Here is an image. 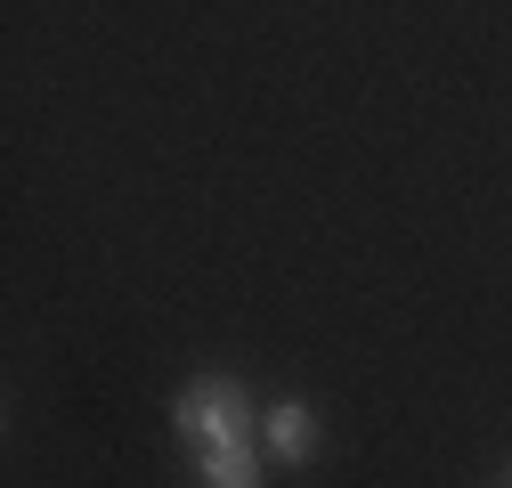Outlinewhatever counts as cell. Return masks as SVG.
Masks as SVG:
<instances>
[{
    "instance_id": "cell-3",
    "label": "cell",
    "mask_w": 512,
    "mask_h": 488,
    "mask_svg": "<svg viewBox=\"0 0 512 488\" xmlns=\"http://www.w3.org/2000/svg\"><path fill=\"white\" fill-rule=\"evenodd\" d=\"M196 480L204 488H261V448L236 440V448H196Z\"/></svg>"
},
{
    "instance_id": "cell-2",
    "label": "cell",
    "mask_w": 512,
    "mask_h": 488,
    "mask_svg": "<svg viewBox=\"0 0 512 488\" xmlns=\"http://www.w3.org/2000/svg\"><path fill=\"white\" fill-rule=\"evenodd\" d=\"M261 456L269 464H309L317 456V407L309 399H277L261 415Z\"/></svg>"
},
{
    "instance_id": "cell-4",
    "label": "cell",
    "mask_w": 512,
    "mask_h": 488,
    "mask_svg": "<svg viewBox=\"0 0 512 488\" xmlns=\"http://www.w3.org/2000/svg\"><path fill=\"white\" fill-rule=\"evenodd\" d=\"M504 488H512V472H504Z\"/></svg>"
},
{
    "instance_id": "cell-1",
    "label": "cell",
    "mask_w": 512,
    "mask_h": 488,
    "mask_svg": "<svg viewBox=\"0 0 512 488\" xmlns=\"http://www.w3.org/2000/svg\"><path fill=\"white\" fill-rule=\"evenodd\" d=\"M171 432L187 448H236V440H261V407L236 375H204L171 399Z\"/></svg>"
}]
</instances>
